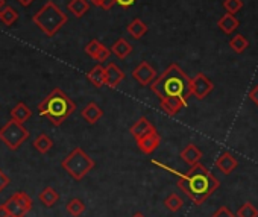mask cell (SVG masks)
<instances>
[{
    "label": "cell",
    "mask_w": 258,
    "mask_h": 217,
    "mask_svg": "<svg viewBox=\"0 0 258 217\" xmlns=\"http://www.w3.org/2000/svg\"><path fill=\"white\" fill-rule=\"evenodd\" d=\"M155 166L161 167V169H166L167 172L173 173L178 176V187L179 190H182L188 199L196 203V205H202L220 185L219 179L202 164H195V166H190V169L185 172V173H181V172H176L175 169L163 164V163H158V161H152Z\"/></svg>",
    "instance_id": "obj_1"
},
{
    "label": "cell",
    "mask_w": 258,
    "mask_h": 217,
    "mask_svg": "<svg viewBox=\"0 0 258 217\" xmlns=\"http://www.w3.org/2000/svg\"><path fill=\"white\" fill-rule=\"evenodd\" d=\"M151 90L160 100L170 97L188 100L191 96V79L178 64H170L151 82Z\"/></svg>",
    "instance_id": "obj_2"
},
{
    "label": "cell",
    "mask_w": 258,
    "mask_h": 217,
    "mask_svg": "<svg viewBox=\"0 0 258 217\" xmlns=\"http://www.w3.org/2000/svg\"><path fill=\"white\" fill-rule=\"evenodd\" d=\"M76 110V103L61 88H53L50 94L38 105L41 117L49 120L53 126H61Z\"/></svg>",
    "instance_id": "obj_3"
},
{
    "label": "cell",
    "mask_w": 258,
    "mask_h": 217,
    "mask_svg": "<svg viewBox=\"0 0 258 217\" xmlns=\"http://www.w3.org/2000/svg\"><path fill=\"white\" fill-rule=\"evenodd\" d=\"M69 17L66 13L52 0L46 2L40 11H37L32 17L35 26H38L47 37H55L56 32L67 23Z\"/></svg>",
    "instance_id": "obj_4"
},
{
    "label": "cell",
    "mask_w": 258,
    "mask_h": 217,
    "mask_svg": "<svg viewBox=\"0 0 258 217\" xmlns=\"http://www.w3.org/2000/svg\"><path fill=\"white\" fill-rule=\"evenodd\" d=\"M94 161L90 155H87L82 148H75L62 161L61 167L75 179V181H82L93 169H94Z\"/></svg>",
    "instance_id": "obj_5"
},
{
    "label": "cell",
    "mask_w": 258,
    "mask_h": 217,
    "mask_svg": "<svg viewBox=\"0 0 258 217\" xmlns=\"http://www.w3.org/2000/svg\"><path fill=\"white\" fill-rule=\"evenodd\" d=\"M29 138V131L16 120L7 122L4 128H0V141H2L10 151H17L26 140Z\"/></svg>",
    "instance_id": "obj_6"
},
{
    "label": "cell",
    "mask_w": 258,
    "mask_h": 217,
    "mask_svg": "<svg viewBox=\"0 0 258 217\" xmlns=\"http://www.w3.org/2000/svg\"><path fill=\"white\" fill-rule=\"evenodd\" d=\"M7 209L10 211L11 217H25L34 206V202L29 194L25 191H16L7 202Z\"/></svg>",
    "instance_id": "obj_7"
},
{
    "label": "cell",
    "mask_w": 258,
    "mask_h": 217,
    "mask_svg": "<svg viewBox=\"0 0 258 217\" xmlns=\"http://www.w3.org/2000/svg\"><path fill=\"white\" fill-rule=\"evenodd\" d=\"M213 82L204 73H198L195 78H191V96H195L196 99H205L213 91Z\"/></svg>",
    "instance_id": "obj_8"
},
{
    "label": "cell",
    "mask_w": 258,
    "mask_h": 217,
    "mask_svg": "<svg viewBox=\"0 0 258 217\" xmlns=\"http://www.w3.org/2000/svg\"><path fill=\"white\" fill-rule=\"evenodd\" d=\"M133 78L142 85V87H146V85H151V82L157 78V71L155 68L146 62V61H142L134 70H133Z\"/></svg>",
    "instance_id": "obj_9"
},
{
    "label": "cell",
    "mask_w": 258,
    "mask_h": 217,
    "mask_svg": "<svg viewBox=\"0 0 258 217\" xmlns=\"http://www.w3.org/2000/svg\"><path fill=\"white\" fill-rule=\"evenodd\" d=\"M85 53H87L88 56H91L94 61H99V64H100V62H103V61L108 59L111 50H109L105 44H102L100 41L91 40V41L85 46Z\"/></svg>",
    "instance_id": "obj_10"
},
{
    "label": "cell",
    "mask_w": 258,
    "mask_h": 217,
    "mask_svg": "<svg viewBox=\"0 0 258 217\" xmlns=\"http://www.w3.org/2000/svg\"><path fill=\"white\" fill-rule=\"evenodd\" d=\"M160 141H161V137H160V134L157 132V129H154V131H151L149 134H146L143 138H140V140L137 141V144H139V148H140V151H142L143 154L151 155V154H154V152L157 151V148L160 146Z\"/></svg>",
    "instance_id": "obj_11"
},
{
    "label": "cell",
    "mask_w": 258,
    "mask_h": 217,
    "mask_svg": "<svg viewBox=\"0 0 258 217\" xmlns=\"http://www.w3.org/2000/svg\"><path fill=\"white\" fill-rule=\"evenodd\" d=\"M124 79V73L121 71V68H118L117 64L109 62L105 67V85L109 88H115L121 81Z\"/></svg>",
    "instance_id": "obj_12"
},
{
    "label": "cell",
    "mask_w": 258,
    "mask_h": 217,
    "mask_svg": "<svg viewBox=\"0 0 258 217\" xmlns=\"http://www.w3.org/2000/svg\"><path fill=\"white\" fill-rule=\"evenodd\" d=\"M81 116H82V119H84L87 123L94 125V123H97V122L103 117V110H102V108H100L97 103L90 102L88 105H85V106L82 108Z\"/></svg>",
    "instance_id": "obj_13"
},
{
    "label": "cell",
    "mask_w": 258,
    "mask_h": 217,
    "mask_svg": "<svg viewBox=\"0 0 258 217\" xmlns=\"http://www.w3.org/2000/svg\"><path fill=\"white\" fill-rule=\"evenodd\" d=\"M160 102H161V110L167 116H176L182 108L187 106V100L179 99V97H170V99H164Z\"/></svg>",
    "instance_id": "obj_14"
},
{
    "label": "cell",
    "mask_w": 258,
    "mask_h": 217,
    "mask_svg": "<svg viewBox=\"0 0 258 217\" xmlns=\"http://www.w3.org/2000/svg\"><path fill=\"white\" fill-rule=\"evenodd\" d=\"M155 126L146 119V117H140L133 126H131V134L136 138V141H139L140 138H143L146 134H149L151 131H154Z\"/></svg>",
    "instance_id": "obj_15"
},
{
    "label": "cell",
    "mask_w": 258,
    "mask_h": 217,
    "mask_svg": "<svg viewBox=\"0 0 258 217\" xmlns=\"http://www.w3.org/2000/svg\"><path fill=\"white\" fill-rule=\"evenodd\" d=\"M216 167L223 173V175H229L235 170L237 167V160L232 157V154L229 152H223L217 160H216Z\"/></svg>",
    "instance_id": "obj_16"
},
{
    "label": "cell",
    "mask_w": 258,
    "mask_h": 217,
    "mask_svg": "<svg viewBox=\"0 0 258 217\" xmlns=\"http://www.w3.org/2000/svg\"><path fill=\"white\" fill-rule=\"evenodd\" d=\"M10 114H11V119H13V120L19 122V123H25V122H28V120L32 117V110H31V108H29L26 103L19 102V103L13 108V110L10 111Z\"/></svg>",
    "instance_id": "obj_17"
},
{
    "label": "cell",
    "mask_w": 258,
    "mask_h": 217,
    "mask_svg": "<svg viewBox=\"0 0 258 217\" xmlns=\"http://www.w3.org/2000/svg\"><path fill=\"white\" fill-rule=\"evenodd\" d=\"M181 158L188 164V166H195V164H198L199 161H201V158H202V152L198 149V146H195V144H187L185 148H184V151L181 152Z\"/></svg>",
    "instance_id": "obj_18"
},
{
    "label": "cell",
    "mask_w": 258,
    "mask_h": 217,
    "mask_svg": "<svg viewBox=\"0 0 258 217\" xmlns=\"http://www.w3.org/2000/svg\"><path fill=\"white\" fill-rule=\"evenodd\" d=\"M87 79L96 87L100 88L105 85V67H102L100 64L94 65L88 73H87Z\"/></svg>",
    "instance_id": "obj_19"
},
{
    "label": "cell",
    "mask_w": 258,
    "mask_h": 217,
    "mask_svg": "<svg viewBox=\"0 0 258 217\" xmlns=\"http://www.w3.org/2000/svg\"><path fill=\"white\" fill-rule=\"evenodd\" d=\"M238 20L234 17V14H229V13H226L219 22H217V26H219V29L222 31V32H225V34H232L237 28H238Z\"/></svg>",
    "instance_id": "obj_20"
},
{
    "label": "cell",
    "mask_w": 258,
    "mask_h": 217,
    "mask_svg": "<svg viewBox=\"0 0 258 217\" xmlns=\"http://www.w3.org/2000/svg\"><path fill=\"white\" fill-rule=\"evenodd\" d=\"M127 32H129V35H131L133 38L140 40L142 37H145L148 34V25L143 20L136 19V20H133L131 23L127 25Z\"/></svg>",
    "instance_id": "obj_21"
},
{
    "label": "cell",
    "mask_w": 258,
    "mask_h": 217,
    "mask_svg": "<svg viewBox=\"0 0 258 217\" xmlns=\"http://www.w3.org/2000/svg\"><path fill=\"white\" fill-rule=\"evenodd\" d=\"M67 10L76 17V19H81L84 17L88 10H90V5L87 0H70L69 5H67Z\"/></svg>",
    "instance_id": "obj_22"
},
{
    "label": "cell",
    "mask_w": 258,
    "mask_h": 217,
    "mask_svg": "<svg viewBox=\"0 0 258 217\" xmlns=\"http://www.w3.org/2000/svg\"><path fill=\"white\" fill-rule=\"evenodd\" d=\"M111 52L117 56V58H120V59H124L129 53L133 52V46L129 44L124 38H118L114 44H112V47H111Z\"/></svg>",
    "instance_id": "obj_23"
},
{
    "label": "cell",
    "mask_w": 258,
    "mask_h": 217,
    "mask_svg": "<svg viewBox=\"0 0 258 217\" xmlns=\"http://www.w3.org/2000/svg\"><path fill=\"white\" fill-rule=\"evenodd\" d=\"M17 20H19V13L13 7L5 5L2 10H0V22H2L4 25L13 26Z\"/></svg>",
    "instance_id": "obj_24"
},
{
    "label": "cell",
    "mask_w": 258,
    "mask_h": 217,
    "mask_svg": "<svg viewBox=\"0 0 258 217\" xmlns=\"http://www.w3.org/2000/svg\"><path fill=\"white\" fill-rule=\"evenodd\" d=\"M40 200H41L46 206L52 208V206L59 200V194H58V191H56L55 188L46 187V188L40 193Z\"/></svg>",
    "instance_id": "obj_25"
},
{
    "label": "cell",
    "mask_w": 258,
    "mask_h": 217,
    "mask_svg": "<svg viewBox=\"0 0 258 217\" xmlns=\"http://www.w3.org/2000/svg\"><path fill=\"white\" fill-rule=\"evenodd\" d=\"M32 146L35 148V151H38L40 154H47L52 146H53V141L46 135V134H40L38 137H35Z\"/></svg>",
    "instance_id": "obj_26"
},
{
    "label": "cell",
    "mask_w": 258,
    "mask_h": 217,
    "mask_svg": "<svg viewBox=\"0 0 258 217\" xmlns=\"http://www.w3.org/2000/svg\"><path fill=\"white\" fill-rule=\"evenodd\" d=\"M66 208H67V211H69V214H70L72 217H79V215H82L84 211H85V203H84L81 199L75 197V199H72V200L67 203Z\"/></svg>",
    "instance_id": "obj_27"
},
{
    "label": "cell",
    "mask_w": 258,
    "mask_h": 217,
    "mask_svg": "<svg viewBox=\"0 0 258 217\" xmlns=\"http://www.w3.org/2000/svg\"><path fill=\"white\" fill-rule=\"evenodd\" d=\"M164 205H166V208H167L169 211L178 212V211L184 206V202H182V199H181L178 194L172 193V194H169V196L164 199Z\"/></svg>",
    "instance_id": "obj_28"
},
{
    "label": "cell",
    "mask_w": 258,
    "mask_h": 217,
    "mask_svg": "<svg viewBox=\"0 0 258 217\" xmlns=\"http://www.w3.org/2000/svg\"><path fill=\"white\" fill-rule=\"evenodd\" d=\"M247 46H249V43H247V40L244 38V35H235V37H232L231 38V41H229V47L235 52V53H243L246 49H247Z\"/></svg>",
    "instance_id": "obj_29"
},
{
    "label": "cell",
    "mask_w": 258,
    "mask_h": 217,
    "mask_svg": "<svg viewBox=\"0 0 258 217\" xmlns=\"http://www.w3.org/2000/svg\"><path fill=\"white\" fill-rule=\"evenodd\" d=\"M237 217H258V209L252 203L246 202L238 208Z\"/></svg>",
    "instance_id": "obj_30"
},
{
    "label": "cell",
    "mask_w": 258,
    "mask_h": 217,
    "mask_svg": "<svg viewBox=\"0 0 258 217\" xmlns=\"http://www.w3.org/2000/svg\"><path fill=\"white\" fill-rule=\"evenodd\" d=\"M223 8L226 10V13L235 14V13H238L243 8V0H225Z\"/></svg>",
    "instance_id": "obj_31"
},
{
    "label": "cell",
    "mask_w": 258,
    "mask_h": 217,
    "mask_svg": "<svg viewBox=\"0 0 258 217\" xmlns=\"http://www.w3.org/2000/svg\"><path fill=\"white\" fill-rule=\"evenodd\" d=\"M211 217H237L229 208H226V206H220Z\"/></svg>",
    "instance_id": "obj_32"
},
{
    "label": "cell",
    "mask_w": 258,
    "mask_h": 217,
    "mask_svg": "<svg viewBox=\"0 0 258 217\" xmlns=\"http://www.w3.org/2000/svg\"><path fill=\"white\" fill-rule=\"evenodd\" d=\"M10 184H11V179L8 178V175L2 169H0V193H2Z\"/></svg>",
    "instance_id": "obj_33"
},
{
    "label": "cell",
    "mask_w": 258,
    "mask_h": 217,
    "mask_svg": "<svg viewBox=\"0 0 258 217\" xmlns=\"http://www.w3.org/2000/svg\"><path fill=\"white\" fill-rule=\"evenodd\" d=\"M114 5H115V0H99V4H97V7L103 8L105 11H109Z\"/></svg>",
    "instance_id": "obj_34"
},
{
    "label": "cell",
    "mask_w": 258,
    "mask_h": 217,
    "mask_svg": "<svg viewBox=\"0 0 258 217\" xmlns=\"http://www.w3.org/2000/svg\"><path fill=\"white\" fill-rule=\"evenodd\" d=\"M136 2H137V0H115V4L120 5L121 8H129V7H133Z\"/></svg>",
    "instance_id": "obj_35"
},
{
    "label": "cell",
    "mask_w": 258,
    "mask_h": 217,
    "mask_svg": "<svg viewBox=\"0 0 258 217\" xmlns=\"http://www.w3.org/2000/svg\"><path fill=\"white\" fill-rule=\"evenodd\" d=\"M249 99L258 106V85H255V88L249 93Z\"/></svg>",
    "instance_id": "obj_36"
},
{
    "label": "cell",
    "mask_w": 258,
    "mask_h": 217,
    "mask_svg": "<svg viewBox=\"0 0 258 217\" xmlns=\"http://www.w3.org/2000/svg\"><path fill=\"white\" fill-rule=\"evenodd\" d=\"M0 217H11V214H10V211L7 209L5 203L0 205Z\"/></svg>",
    "instance_id": "obj_37"
},
{
    "label": "cell",
    "mask_w": 258,
    "mask_h": 217,
    "mask_svg": "<svg viewBox=\"0 0 258 217\" xmlns=\"http://www.w3.org/2000/svg\"><path fill=\"white\" fill-rule=\"evenodd\" d=\"M17 2H19L22 7H25V8H26V7H31V5L34 4V0H17Z\"/></svg>",
    "instance_id": "obj_38"
},
{
    "label": "cell",
    "mask_w": 258,
    "mask_h": 217,
    "mask_svg": "<svg viewBox=\"0 0 258 217\" xmlns=\"http://www.w3.org/2000/svg\"><path fill=\"white\" fill-rule=\"evenodd\" d=\"M5 5H7V0H0V10H2Z\"/></svg>",
    "instance_id": "obj_39"
},
{
    "label": "cell",
    "mask_w": 258,
    "mask_h": 217,
    "mask_svg": "<svg viewBox=\"0 0 258 217\" xmlns=\"http://www.w3.org/2000/svg\"><path fill=\"white\" fill-rule=\"evenodd\" d=\"M133 217H145V215H143L142 212H136V214H134Z\"/></svg>",
    "instance_id": "obj_40"
},
{
    "label": "cell",
    "mask_w": 258,
    "mask_h": 217,
    "mask_svg": "<svg viewBox=\"0 0 258 217\" xmlns=\"http://www.w3.org/2000/svg\"><path fill=\"white\" fill-rule=\"evenodd\" d=\"M91 4H93V5H96V7H97V4H99V0H91Z\"/></svg>",
    "instance_id": "obj_41"
}]
</instances>
